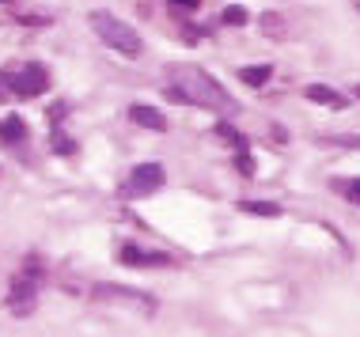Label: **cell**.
I'll return each mask as SVG.
<instances>
[{"label":"cell","mask_w":360,"mask_h":337,"mask_svg":"<svg viewBox=\"0 0 360 337\" xmlns=\"http://www.w3.org/2000/svg\"><path fill=\"white\" fill-rule=\"evenodd\" d=\"M0 84H4L15 99H34V95H42L50 88V72L34 61H23V65H8V69L0 72Z\"/></svg>","instance_id":"obj_3"},{"label":"cell","mask_w":360,"mask_h":337,"mask_svg":"<svg viewBox=\"0 0 360 337\" xmlns=\"http://www.w3.org/2000/svg\"><path fill=\"white\" fill-rule=\"evenodd\" d=\"M236 209H243V213H250V216H281V205H274V201H239Z\"/></svg>","instance_id":"obj_12"},{"label":"cell","mask_w":360,"mask_h":337,"mask_svg":"<svg viewBox=\"0 0 360 337\" xmlns=\"http://www.w3.org/2000/svg\"><path fill=\"white\" fill-rule=\"evenodd\" d=\"M356 12H360V0H356Z\"/></svg>","instance_id":"obj_21"},{"label":"cell","mask_w":360,"mask_h":337,"mask_svg":"<svg viewBox=\"0 0 360 337\" xmlns=\"http://www.w3.org/2000/svg\"><path fill=\"white\" fill-rule=\"evenodd\" d=\"M217 137H220V140H228V144H231V148H236V152H247V148H250V140L243 137L239 129H231L228 121H220V125H217Z\"/></svg>","instance_id":"obj_13"},{"label":"cell","mask_w":360,"mask_h":337,"mask_svg":"<svg viewBox=\"0 0 360 337\" xmlns=\"http://www.w3.org/2000/svg\"><path fill=\"white\" fill-rule=\"evenodd\" d=\"M220 19H224V23H228V27H247V8H243V4H228V8H224V12H220Z\"/></svg>","instance_id":"obj_14"},{"label":"cell","mask_w":360,"mask_h":337,"mask_svg":"<svg viewBox=\"0 0 360 337\" xmlns=\"http://www.w3.org/2000/svg\"><path fill=\"white\" fill-rule=\"evenodd\" d=\"M262 31H266V34H274V38H288V31H285V19H281L277 12H266V15H262Z\"/></svg>","instance_id":"obj_15"},{"label":"cell","mask_w":360,"mask_h":337,"mask_svg":"<svg viewBox=\"0 0 360 337\" xmlns=\"http://www.w3.org/2000/svg\"><path fill=\"white\" fill-rule=\"evenodd\" d=\"M236 167L243 171V175H255V159H250V148H247V152H239V156H236Z\"/></svg>","instance_id":"obj_18"},{"label":"cell","mask_w":360,"mask_h":337,"mask_svg":"<svg viewBox=\"0 0 360 337\" xmlns=\"http://www.w3.org/2000/svg\"><path fill=\"white\" fill-rule=\"evenodd\" d=\"M163 76H167V88H163V95H167L171 103H182V107H201V110H217V114H239V103L220 88L217 76H209L205 69H198V65H167Z\"/></svg>","instance_id":"obj_1"},{"label":"cell","mask_w":360,"mask_h":337,"mask_svg":"<svg viewBox=\"0 0 360 337\" xmlns=\"http://www.w3.org/2000/svg\"><path fill=\"white\" fill-rule=\"evenodd\" d=\"M129 118H133V125H141V129H155V133L167 129V118H163V114L155 110V107H144V103L129 107Z\"/></svg>","instance_id":"obj_8"},{"label":"cell","mask_w":360,"mask_h":337,"mask_svg":"<svg viewBox=\"0 0 360 337\" xmlns=\"http://www.w3.org/2000/svg\"><path fill=\"white\" fill-rule=\"evenodd\" d=\"M304 95H307L311 103H319V107H334V110L345 107V95H338L334 88H326V84H311Z\"/></svg>","instance_id":"obj_9"},{"label":"cell","mask_w":360,"mask_h":337,"mask_svg":"<svg viewBox=\"0 0 360 337\" xmlns=\"http://www.w3.org/2000/svg\"><path fill=\"white\" fill-rule=\"evenodd\" d=\"M334 186H338V194H342L345 201H353V205H360V178H338Z\"/></svg>","instance_id":"obj_16"},{"label":"cell","mask_w":360,"mask_h":337,"mask_svg":"<svg viewBox=\"0 0 360 337\" xmlns=\"http://www.w3.org/2000/svg\"><path fill=\"white\" fill-rule=\"evenodd\" d=\"M0 140H4V144H23L27 140V121L15 118V114L0 118Z\"/></svg>","instance_id":"obj_10"},{"label":"cell","mask_w":360,"mask_h":337,"mask_svg":"<svg viewBox=\"0 0 360 337\" xmlns=\"http://www.w3.org/2000/svg\"><path fill=\"white\" fill-rule=\"evenodd\" d=\"M53 152H61V156H72V152H76V140H69L65 133L53 129Z\"/></svg>","instance_id":"obj_17"},{"label":"cell","mask_w":360,"mask_h":337,"mask_svg":"<svg viewBox=\"0 0 360 337\" xmlns=\"http://www.w3.org/2000/svg\"><path fill=\"white\" fill-rule=\"evenodd\" d=\"M269 76H274L269 65H247V69H239V80L247 88H262V84H269Z\"/></svg>","instance_id":"obj_11"},{"label":"cell","mask_w":360,"mask_h":337,"mask_svg":"<svg viewBox=\"0 0 360 337\" xmlns=\"http://www.w3.org/2000/svg\"><path fill=\"white\" fill-rule=\"evenodd\" d=\"M0 4H12V0H0Z\"/></svg>","instance_id":"obj_20"},{"label":"cell","mask_w":360,"mask_h":337,"mask_svg":"<svg viewBox=\"0 0 360 337\" xmlns=\"http://www.w3.org/2000/svg\"><path fill=\"white\" fill-rule=\"evenodd\" d=\"M87 23H91V31L99 34V42L110 46L114 53H122V57H141L144 42H141V34L133 31L125 19H118L114 12H91V15H87Z\"/></svg>","instance_id":"obj_2"},{"label":"cell","mask_w":360,"mask_h":337,"mask_svg":"<svg viewBox=\"0 0 360 337\" xmlns=\"http://www.w3.org/2000/svg\"><path fill=\"white\" fill-rule=\"evenodd\" d=\"M118 258L125 265H174L171 254H160V250H141V246H122Z\"/></svg>","instance_id":"obj_7"},{"label":"cell","mask_w":360,"mask_h":337,"mask_svg":"<svg viewBox=\"0 0 360 337\" xmlns=\"http://www.w3.org/2000/svg\"><path fill=\"white\" fill-rule=\"evenodd\" d=\"M198 4H201V0H171V8H174V12H193Z\"/></svg>","instance_id":"obj_19"},{"label":"cell","mask_w":360,"mask_h":337,"mask_svg":"<svg viewBox=\"0 0 360 337\" xmlns=\"http://www.w3.org/2000/svg\"><path fill=\"white\" fill-rule=\"evenodd\" d=\"M38 281H42V269H38V262L31 258V262H23V269H19V277L12 281V288H8V311L12 315H31L34 311V300H38Z\"/></svg>","instance_id":"obj_4"},{"label":"cell","mask_w":360,"mask_h":337,"mask_svg":"<svg viewBox=\"0 0 360 337\" xmlns=\"http://www.w3.org/2000/svg\"><path fill=\"white\" fill-rule=\"evenodd\" d=\"M95 300L99 303H114V307H129L137 315H152L155 311V300L152 296L137 292V288H118V284H99L95 288Z\"/></svg>","instance_id":"obj_6"},{"label":"cell","mask_w":360,"mask_h":337,"mask_svg":"<svg viewBox=\"0 0 360 337\" xmlns=\"http://www.w3.org/2000/svg\"><path fill=\"white\" fill-rule=\"evenodd\" d=\"M163 182H167V171H163L160 163H141V167H133V171H129V178L122 182L118 194H122V197H129V201H137V197L155 194V190H160Z\"/></svg>","instance_id":"obj_5"}]
</instances>
